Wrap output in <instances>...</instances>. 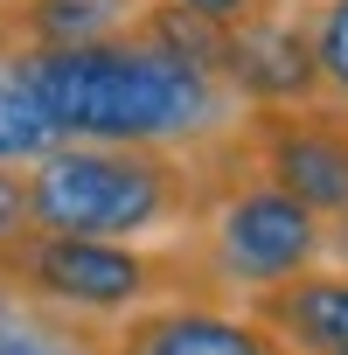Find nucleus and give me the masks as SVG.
Listing matches in <instances>:
<instances>
[{
    "instance_id": "6e6552de",
    "label": "nucleus",
    "mask_w": 348,
    "mask_h": 355,
    "mask_svg": "<svg viewBox=\"0 0 348 355\" xmlns=\"http://www.w3.org/2000/svg\"><path fill=\"white\" fill-rule=\"evenodd\" d=\"M244 313L286 355H348V265H313L265 293H244Z\"/></svg>"
},
{
    "instance_id": "f8f14e48",
    "label": "nucleus",
    "mask_w": 348,
    "mask_h": 355,
    "mask_svg": "<svg viewBox=\"0 0 348 355\" xmlns=\"http://www.w3.org/2000/svg\"><path fill=\"white\" fill-rule=\"evenodd\" d=\"M306 42H313L320 98L348 105V0H320V8L306 15Z\"/></svg>"
},
{
    "instance_id": "4468645a",
    "label": "nucleus",
    "mask_w": 348,
    "mask_h": 355,
    "mask_svg": "<svg viewBox=\"0 0 348 355\" xmlns=\"http://www.w3.org/2000/svg\"><path fill=\"white\" fill-rule=\"evenodd\" d=\"M174 8H189V15H202L216 28H251V21L279 15V0H174Z\"/></svg>"
},
{
    "instance_id": "0eeeda50",
    "label": "nucleus",
    "mask_w": 348,
    "mask_h": 355,
    "mask_svg": "<svg viewBox=\"0 0 348 355\" xmlns=\"http://www.w3.org/2000/svg\"><path fill=\"white\" fill-rule=\"evenodd\" d=\"M223 91H230L237 105H306V98H320V70H313L306 21L265 15V21H251V28H230Z\"/></svg>"
},
{
    "instance_id": "ddd939ff",
    "label": "nucleus",
    "mask_w": 348,
    "mask_h": 355,
    "mask_svg": "<svg viewBox=\"0 0 348 355\" xmlns=\"http://www.w3.org/2000/svg\"><path fill=\"white\" fill-rule=\"evenodd\" d=\"M28 230H35V216H28V167L0 160V251L15 237H28Z\"/></svg>"
},
{
    "instance_id": "f257e3e1",
    "label": "nucleus",
    "mask_w": 348,
    "mask_h": 355,
    "mask_svg": "<svg viewBox=\"0 0 348 355\" xmlns=\"http://www.w3.org/2000/svg\"><path fill=\"white\" fill-rule=\"evenodd\" d=\"M8 70L35 91L63 139L98 146H209L244 112L216 77L160 56L125 28L70 49H21L8 56Z\"/></svg>"
},
{
    "instance_id": "9b49d317",
    "label": "nucleus",
    "mask_w": 348,
    "mask_h": 355,
    "mask_svg": "<svg viewBox=\"0 0 348 355\" xmlns=\"http://www.w3.org/2000/svg\"><path fill=\"white\" fill-rule=\"evenodd\" d=\"M56 139H63V132L49 125V112L35 105V91H28L15 70H0V160H8V167H28V160H42Z\"/></svg>"
},
{
    "instance_id": "dca6fc26",
    "label": "nucleus",
    "mask_w": 348,
    "mask_h": 355,
    "mask_svg": "<svg viewBox=\"0 0 348 355\" xmlns=\"http://www.w3.org/2000/svg\"><path fill=\"white\" fill-rule=\"evenodd\" d=\"M8 8H21V0H0V15H8Z\"/></svg>"
},
{
    "instance_id": "20e7f679",
    "label": "nucleus",
    "mask_w": 348,
    "mask_h": 355,
    "mask_svg": "<svg viewBox=\"0 0 348 355\" xmlns=\"http://www.w3.org/2000/svg\"><path fill=\"white\" fill-rule=\"evenodd\" d=\"M195 265L209 272L216 293H265L279 279H299L327 258V223L293 202L286 189H272L265 174L244 160L237 132H230V160H223V182L202 209L195 230H182Z\"/></svg>"
},
{
    "instance_id": "f03ea898",
    "label": "nucleus",
    "mask_w": 348,
    "mask_h": 355,
    "mask_svg": "<svg viewBox=\"0 0 348 355\" xmlns=\"http://www.w3.org/2000/svg\"><path fill=\"white\" fill-rule=\"evenodd\" d=\"M230 160V132L209 146H98L56 139L28 160V216L56 237H112L153 244L202 223Z\"/></svg>"
},
{
    "instance_id": "7ed1b4c3",
    "label": "nucleus",
    "mask_w": 348,
    "mask_h": 355,
    "mask_svg": "<svg viewBox=\"0 0 348 355\" xmlns=\"http://www.w3.org/2000/svg\"><path fill=\"white\" fill-rule=\"evenodd\" d=\"M0 293L98 320V327H112L139 306H160V300H223L209 286V272L195 265L189 237L112 244V237H56V230H28L0 251Z\"/></svg>"
},
{
    "instance_id": "9d476101",
    "label": "nucleus",
    "mask_w": 348,
    "mask_h": 355,
    "mask_svg": "<svg viewBox=\"0 0 348 355\" xmlns=\"http://www.w3.org/2000/svg\"><path fill=\"white\" fill-rule=\"evenodd\" d=\"M0 355H112V327L0 293Z\"/></svg>"
},
{
    "instance_id": "2eb2a0df",
    "label": "nucleus",
    "mask_w": 348,
    "mask_h": 355,
    "mask_svg": "<svg viewBox=\"0 0 348 355\" xmlns=\"http://www.w3.org/2000/svg\"><path fill=\"white\" fill-rule=\"evenodd\" d=\"M327 258H334V265H348V209L327 223Z\"/></svg>"
},
{
    "instance_id": "1a4fd4ad",
    "label": "nucleus",
    "mask_w": 348,
    "mask_h": 355,
    "mask_svg": "<svg viewBox=\"0 0 348 355\" xmlns=\"http://www.w3.org/2000/svg\"><path fill=\"white\" fill-rule=\"evenodd\" d=\"M132 8L139 0H21V8L0 15V63L21 49H70V42L119 35Z\"/></svg>"
},
{
    "instance_id": "39448f33",
    "label": "nucleus",
    "mask_w": 348,
    "mask_h": 355,
    "mask_svg": "<svg viewBox=\"0 0 348 355\" xmlns=\"http://www.w3.org/2000/svg\"><path fill=\"white\" fill-rule=\"evenodd\" d=\"M237 146L272 189L306 202L320 223L348 209V105L306 98V105H244L237 112Z\"/></svg>"
},
{
    "instance_id": "423d86ee",
    "label": "nucleus",
    "mask_w": 348,
    "mask_h": 355,
    "mask_svg": "<svg viewBox=\"0 0 348 355\" xmlns=\"http://www.w3.org/2000/svg\"><path fill=\"white\" fill-rule=\"evenodd\" d=\"M112 355H286V348L223 300H160L112 320Z\"/></svg>"
}]
</instances>
